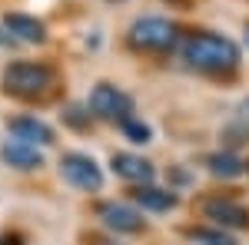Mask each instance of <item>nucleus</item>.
Listing matches in <instances>:
<instances>
[{"mask_svg":"<svg viewBox=\"0 0 249 245\" xmlns=\"http://www.w3.org/2000/svg\"><path fill=\"white\" fill-rule=\"evenodd\" d=\"M183 57L190 60L196 70H206V73H223L232 70L239 63V50L236 43L226 37H216V33H193L183 43Z\"/></svg>","mask_w":249,"mask_h":245,"instance_id":"nucleus-1","label":"nucleus"},{"mask_svg":"<svg viewBox=\"0 0 249 245\" xmlns=\"http://www.w3.org/2000/svg\"><path fill=\"white\" fill-rule=\"evenodd\" d=\"M53 83V70L43 63H14L3 73V86L14 96H40L50 90Z\"/></svg>","mask_w":249,"mask_h":245,"instance_id":"nucleus-2","label":"nucleus"},{"mask_svg":"<svg viewBox=\"0 0 249 245\" xmlns=\"http://www.w3.org/2000/svg\"><path fill=\"white\" fill-rule=\"evenodd\" d=\"M130 43L140 50H170L176 43V27L163 17H143L130 27Z\"/></svg>","mask_w":249,"mask_h":245,"instance_id":"nucleus-3","label":"nucleus"},{"mask_svg":"<svg viewBox=\"0 0 249 245\" xmlns=\"http://www.w3.org/2000/svg\"><path fill=\"white\" fill-rule=\"evenodd\" d=\"M60 172H63V179L70 186H77V189H100L103 186L100 166H96L90 156H83V152H67L60 159Z\"/></svg>","mask_w":249,"mask_h":245,"instance_id":"nucleus-4","label":"nucleus"},{"mask_svg":"<svg viewBox=\"0 0 249 245\" xmlns=\"http://www.w3.org/2000/svg\"><path fill=\"white\" fill-rule=\"evenodd\" d=\"M130 96L123 93V90H116V86H110V83H100L93 93H90V110H93L96 116H103V119H126L130 116Z\"/></svg>","mask_w":249,"mask_h":245,"instance_id":"nucleus-5","label":"nucleus"},{"mask_svg":"<svg viewBox=\"0 0 249 245\" xmlns=\"http://www.w3.org/2000/svg\"><path fill=\"white\" fill-rule=\"evenodd\" d=\"M203 212H206V219H213V222H219V226H226V229H246L249 226V212L239 202H232V199H206Z\"/></svg>","mask_w":249,"mask_h":245,"instance_id":"nucleus-6","label":"nucleus"},{"mask_svg":"<svg viewBox=\"0 0 249 245\" xmlns=\"http://www.w3.org/2000/svg\"><path fill=\"white\" fill-rule=\"evenodd\" d=\"M100 219L107 222V229H113V232H140L143 229L140 212H133L130 206H120V202L100 206Z\"/></svg>","mask_w":249,"mask_h":245,"instance_id":"nucleus-7","label":"nucleus"},{"mask_svg":"<svg viewBox=\"0 0 249 245\" xmlns=\"http://www.w3.org/2000/svg\"><path fill=\"white\" fill-rule=\"evenodd\" d=\"M10 132L17 136L20 143H40V146H47V143H53V130L47 126V123H40L34 116H17V119H10Z\"/></svg>","mask_w":249,"mask_h":245,"instance_id":"nucleus-8","label":"nucleus"},{"mask_svg":"<svg viewBox=\"0 0 249 245\" xmlns=\"http://www.w3.org/2000/svg\"><path fill=\"white\" fill-rule=\"evenodd\" d=\"M113 172L130 179V182H150L153 179V166L146 159H140L133 152H116L113 156Z\"/></svg>","mask_w":249,"mask_h":245,"instance_id":"nucleus-9","label":"nucleus"},{"mask_svg":"<svg viewBox=\"0 0 249 245\" xmlns=\"http://www.w3.org/2000/svg\"><path fill=\"white\" fill-rule=\"evenodd\" d=\"M0 156H3V163H10V166H17V169H37V166H43V156L37 152V146L20 143V139L3 143Z\"/></svg>","mask_w":249,"mask_h":245,"instance_id":"nucleus-10","label":"nucleus"},{"mask_svg":"<svg viewBox=\"0 0 249 245\" xmlns=\"http://www.w3.org/2000/svg\"><path fill=\"white\" fill-rule=\"evenodd\" d=\"M3 27L10 33H17L20 40H27V43H43V37H47L43 23L37 17H27V14H7L3 17Z\"/></svg>","mask_w":249,"mask_h":245,"instance_id":"nucleus-11","label":"nucleus"},{"mask_svg":"<svg viewBox=\"0 0 249 245\" xmlns=\"http://www.w3.org/2000/svg\"><path fill=\"white\" fill-rule=\"evenodd\" d=\"M133 199L143 209H153V212H166V209L176 206V196L173 192H163V189H153V186H140L133 192Z\"/></svg>","mask_w":249,"mask_h":245,"instance_id":"nucleus-12","label":"nucleus"},{"mask_svg":"<svg viewBox=\"0 0 249 245\" xmlns=\"http://www.w3.org/2000/svg\"><path fill=\"white\" fill-rule=\"evenodd\" d=\"M206 163H210L213 176H223V179H236V176H243V169H246L232 152H216V156H210Z\"/></svg>","mask_w":249,"mask_h":245,"instance_id":"nucleus-13","label":"nucleus"},{"mask_svg":"<svg viewBox=\"0 0 249 245\" xmlns=\"http://www.w3.org/2000/svg\"><path fill=\"white\" fill-rule=\"evenodd\" d=\"M190 239L196 245H236L230 235H226V232H219V229H193Z\"/></svg>","mask_w":249,"mask_h":245,"instance_id":"nucleus-14","label":"nucleus"},{"mask_svg":"<svg viewBox=\"0 0 249 245\" xmlns=\"http://www.w3.org/2000/svg\"><path fill=\"white\" fill-rule=\"evenodd\" d=\"M123 132H126L133 143H146V139H150V126H146V123H140V119H133V116H126V119H123Z\"/></svg>","mask_w":249,"mask_h":245,"instance_id":"nucleus-15","label":"nucleus"},{"mask_svg":"<svg viewBox=\"0 0 249 245\" xmlns=\"http://www.w3.org/2000/svg\"><path fill=\"white\" fill-rule=\"evenodd\" d=\"M63 119H67L70 126H77V130H83V126L90 123V113H83V106H67V113H63Z\"/></svg>","mask_w":249,"mask_h":245,"instance_id":"nucleus-16","label":"nucleus"},{"mask_svg":"<svg viewBox=\"0 0 249 245\" xmlns=\"http://www.w3.org/2000/svg\"><path fill=\"white\" fill-rule=\"evenodd\" d=\"M23 239L20 235H0V245H20Z\"/></svg>","mask_w":249,"mask_h":245,"instance_id":"nucleus-17","label":"nucleus"},{"mask_svg":"<svg viewBox=\"0 0 249 245\" xmlns=\"http://www.w3.org/2000/svg\"><path fill=\"white\" fill-rule=\"evenodd\" d=\"M93 245H113V242H107V239H90Z\"/></svg>","mask_w":249,"mask_h":245,"instance_id":"nucleus-18","label":"nucleus"},{"mask_svg":"<svg viewBox=\"0 0 249 245\" xmlns=\"http://www.w3.org/2000/svg\"><path fill=\"white\" fill-rule=\"evenodd\" d=\"M246 40H249V27H246Z\"/></svg>","mask_w":249,"mask_h":245,"instance_id":"nucleus-19","label":"nucleus"},{"mask_svg":"<svg viewBox=\"0 0 249 245\" xmlns=\"http://www.w3.org/2000/svg\"><path fill=\"white\" fill-rule=\"evenodd\" d=\"M246 166H249V163H246Z\"/></svg>","mask_w":249,"mask_h":245,"instance_id":"nucleus-20","label":"nucleus"}]
</instances>
